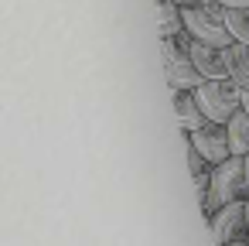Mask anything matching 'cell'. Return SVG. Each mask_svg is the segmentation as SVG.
Returning a JSON list of instances; mask_svg holds the SVG:
<instances>
[{
    "mask_svg": "<svg viewBox=\"0 0 249 246\" xmlns=\"http://www.w3.org/2000/svg\"><path fill=\"white\" fill-rule=\"evenodd\" d=\"M242 198H249V185H246V157L232 154V157H225L222 164L212 168V185H208V195L201 198V212H205V219L212 222L225 205L242 202Z\"/></svg>",
    "mask_w": 249,
    "mask_h": 246,
    "instance_id": "obj_1",
    "label": "cell"
},
{
    "mask_svg": "<svg viewBox=\"0 0 249 246\" xmlns=\"http://www.w3.org/2000/svg\"><path fill=\"white\" fill-rule=\"evenodd\" d=\"M160 65H164V82L171 89H198L205 82L201 72L195 69L188 31H181L174 38H160Z\"/></svg>",
    "mask_w": 249,
    "mask_h": 246,
    "instance_id": "obj_2",
    "label": "cell"
},
{
    "mask_svg": "<svg viewBox=\"0 0 249 246\" xmlns=\"http://www.w3.org/2000/svg\"><path fill=\"white\" fill-rule=\"evenodd\" d=\"M181 14H184V31L195 41H205V45H215V48L235 45V38L229 31V21H225V7L218 4V0H205V4H195V7H181Z\"/></svg>",
    "mask_w": 249,
    "mask_h": 246,
    "instance_id": "obj_3",
    "label": "cell"
},
{
    "mask_svg": "<svg viewBox=\"0 0 249 246\" xmlns=\"http://www.w3.org/2000/svg\"><path fill=\"white\" fill-rule=\"evenodd\" d=\"M195 96H198V103L212 123H229L242 110V86H235L229 76L225 79H205L195 89Z\"/></svg>",
    "mask_w": 249,
    "mask_h": 246,
    "instance_id": "obj_4",
    "label": "cell"
},
{
    "mask_svg": "<svg viewBox=\"0 0 249 246\" xmlns=\"http://www.w3.org/2000/svg\"><path fill=\"white\" fill-rule=\"evenodd\" d=\"M212 243L215 246H249V219H246V198L225 205L212 222Z\"/></svg>",
    "mask_w": 249,
    "mask_h": 246,
    "instance_id": "obj_5",
    "label": "cell"
},
{
    "mask_svg": "<svg viewBox=\"0 0 249 246\" xmlns=\"http://www.w3.org/2000/svg\"><path fill=\"white\" fill-rule=\"evenodd\" d=\"M212 164H222L225 157H232V144H229V127L225 123H205V127H198L195 133H184Z\"/></svg>",
    "mask_w": 249,
    "mask_h": 246,
    "instance_id": "obj_6",
    "label": "cell"
},
{
    "mask_svg": "<svg viewBox=\"0 0 249 246\" xmlns=\"http://www.w3.org/2000/svg\"><path fill=\"white\" fill-rule=\"evenodd\" d=\"M171 103H174L178 127H181L184 133H195L198 127H205V123H208V116H205V110H201V103H198L195 89H171Z\"/></svg>",
    "mask_w": 249,
    "mask_h": 246,
    "instance_id": "obj_7",
    "label": "cell"
},
{
    "mask_svg": "<svg viewBox=\"0 0 249 246\" xmlns=\"http://www.w3.org/2000/svg\"><path fill=\"white\" fill-rule=\"evenodd\" d=\"M191 58H195V69L201 72V79H225L229 76L225 48H215V45H205V41L191 38Z\"/></svg>",
    "mask_w": 249,
    "mask_h": 246,
    "instance_id": "obj_8",
    "label": "cell"
},
{
    "mask_svg": "<svg viewBox=\"0 0 249 246\" xmlns=\"http://www.w3.org/2000/svg\"><path fill=\"white\" fill-rule=\"evenodd\" d=\"M154 18H157L160 38H174L184 31V14H181L178 0H154Z\"/></svg>",
    "mask_w": 249,
    "mask_h": 246,
    "instance_id": "obj_9",
    "label": "cell"
},
{
    "mask_svg": "<svg viewBox=\"0 0 249 246\" xmlns=\"http://www.w3.org/2000/svg\"><path fill=\"white\" fill-rule=\"evenodd\" d=\"M212 161L188 140V171H191V185H195V191H198V198H205L208 195V185H212Z\"/></svg>",
    "mask_w": 249,
    "mask_h": 246,
    "instance_id": "obj_10",
    "label": "cell"
},
{
    "mask_svg": "<svg viewBox=\"0 0 249 246\" xmlns=\"http://www.w3.org/2000/svg\"><path fill=\"white\" fill-rule=\"evenodd\" d=\"M225 65H229V79L242 89H249V45L235 41L225 48Z\"/></svg>",
    "mask_w": 249,
    "mask_h": 246,
    "instance_id": "obj_11",
    "label": "cell"
},
{
    "mask_svg": "<svg viewBox=\"0 0 249 246\" xmlns=\"http://www.w3.org/2000/svg\"><path fill=\"white\" fill-rule=\"evenodd\" d=\"M229 144H232V154H239V157H246L249 154V113L246 110H239L229 123Z\"/></svg>",
    "mask_w": 249,
    "mask_h": 246,
    "instance_id": "obj_12",
    "label": "cell"
},
{
    "mask_svg": "<svg viewBox=\"0 0 249 246\" xmlns=\"http://www.w3.org/2000/svg\"><path fill=\"white\" fill-rule=\"evenodd\" d=\"M225 21L235 41L249 45V7H225Z\"/></svg>",
    "mask_w": 249,
    "mask_h": 246,
    "instance_id": "obj_13",
    "label": "cell"
},
{
    "mask_svg": "<svg viewBox=\"0 0 249 246\" xmlns=\"http://www.w3.org/2000/svg\"><path fill=\"white\" fill-rule=\"evenodd\" d=\"M222 7H249V0H218Z\"/></svg>",
    "mask_w": 249,
    "mask_h": 246,
    "instance_id": "obj_14",
    "label": "cell"
},
{
    "mask_svg": "<svg viewBox=\"0 0 249 246\" xmlns=\"http://www.w3.org/2000/svg\"><path fill=\"white\" fill-rule=\"evenodd\" d=\"M181 7H195V4H205V0H178Z\"/></svg>",
    "mask_w": 249,
    "mask_h": 246,
    "instance_id": "obj_15",
    "label": "cell"
},
{
    "mask_svg": "<svg viewBox=\"0 0 249 246\" xmlns=\"http://www.w3.org/2000/svg\"><path fill=\"white\" fill-rule=\"evenodd\" d=\"M242 110L249 113V89H242Z\"/></svg>",
    "mask_w": 249,
    "mask_h": 246,
    "instance_id": "obj_16",
    "label": "cell"
},
{
    "mask_svg": "<svg viewBox=\"0 0 249 246\" xmlns=\"http://www.w3.org/2000/svg\"><path fill=\"white\" fill-rule=\"evenodd\" d=\"M246 185H249V154H246Z\"/></svg>",
    "mask_w": 249,
    "mask_h": 246,
    "instance_id": "obj_17",
    "label": "cell"
},
{
    "mask_svg": "<svg viewBox=\"0 0 249 246\" xmlns=\"http://www.w3.org/2000/svg\"><path fill=\"white\" fill-rule=\"evenodd\" d=\"M246 219H249V198H246Z\"/></svg>",
    "mask_w": 249,
    "mask_h": 246,
    "instance_id": "obj_18",
    "label": "cell"
}]
</instances>
